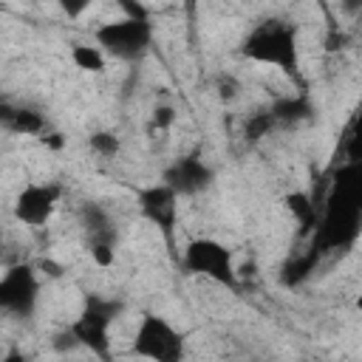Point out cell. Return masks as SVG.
Wrapping results in <instances>:
<instances>
[{"label":"cell","instance_id":"1","mask_svg":"<svg viewBox=\"0 0 362 362\" xmlns=\"http://www.w3.org/2000/svg\"><path fill=\"white\" fill-rule=\"evenodd\" d=\"M243 54L255 62L274 65L280 71H294L297 68V40L294 28L283 20H266L257 28L249 31L243 42Z\"/></svg>","mask_w":362,"mask_h":362},{"label":"cell","instance_id":"2","mask_svg":"<svg viewBox=\"0 0 362 362\" xmlns=\"http://www.w3.org/2000/svg\"><path fill=\"white\" fill-rule=\"evenodd\" d=\"M133 354L156 362H175L184 354V337L156 314H144L133 334Z\"/></svg>","mask_w":362,"mask_h":362},{"label":"cell","instance_id":"3","mask_svg":"<svg viewBox=\"0 0 362 362\" xmlns=\"http://www.w3.org/2000/svg\"><path fill=\"white\" fill-rule=\"evenodd\" d=\"M184 266L206 280H215V283H223V286H232L235 283V257L232 252L215 240V238H195L187 249H184Z\"/></svg>","mask_w":362,"mask_h":362},{"label":"cell","instance_id":"4","mask_svg":"<svg viewBox=\"0 0 362 362\" xmlns=\"http://www.w3.org/2000/svg\"><path fill=\"white\" fill-rule=\"evenodd\" d=\"M150 37H153V31H150V25H147V20L144 17H122V20H110V23H102L99 28H96V42L107 51V54H113V57H119V59H133V57H139L147 45H150Z\"/></svg>","mask_w":362,"mask_h":362},{"label":"cell","instance_id":"5","mask_svg":"<svg viewBox=\"0 0 362 362\" xmlns=\"http://www.w3.org/2000/svg\"><path fill=\"white\" fill-rule=\"evenodd\" d=\"M37 297H40V283H37V274L31 266H25V263L11 266L0 277V308L6 314L28 317L37 305Z\"/></svg>","mask_w":362,"mask_h":362},{"label":"cell","instance_id":"6","mask_svg":"<svg viewBox=\"0 0 362 362\" xmlns=\"http://www.w3.org/2000/svg\"><path fill=\"white\" fill-rule=\"evenodd\" d=\"M57 204H59V187L31 181L14 198V218L28 229H40L51 221V215L57 212Z\"/></svg>","mask_w":362,"mask_h":362},{"label":"cell","instance_id":"7","mask_svg":"<svg viewBox=\"0 0 362 362\" xmlns=\"http://www.w3.org/2000/svg\"><path fill=\"white\" fill-rule=\"evenodd\" d=\"M113 308L107 303L90 300L85 305V311L76 317V322L71 325V334L79 345L90 348L93 354H105L107 342H110V322H113Z\"/></svg>","mask_w":362,"mask_h":362},{"label":"cell","instance_id":"8","mask_svg":"<svg viewBox=\"0 0 362 362\" xmlns=\"http://www.w3.org/2000/svg\"><path fill=\"white\" fill-rule=\"evenodd\" d=\"M175 201H178V189L170 187L167 181L164 184H153V187L139 192V206H141L144 218L153 221L161 229H173L175 215H178V204Z\"/></svg>","mask_w":362,"mask_h":362},{"label":"cell","instance_id":"9","mask_svg":"<svg viewBox=\"0 0 362 362\" xmlns=\"http://www.w3.org/2000/svg\"><path fill=\"white\" fill-rule=\"evenodd\" d=\"M170 187H175L178 192L184 195H192L198 189H204L209 184V170L204 161L198 158H178L170 170H167V178H164Z\"/></svg>","mask_w":362,"mask_h":362},{"label":"cell","instance_id":"10","mask_svg":"<svg viewBox=\"0 0 362 362\" xmlns=\"http://www.w3.org/2000/svg\"><path fill=\"white\" fill-rule=\"evenodd\" d=\"M107 51L96 42V45H90V42H76L74 48H71V59H74V65L79 68V71H85V74H102L105 71V65H107V57H105Z\"/></svg>","mask_w":362,"mask_h":362},{"label":"cell","instance_id":"11","mask_svg":"<svg viewBox=\"0 0 362 362\" xmlns=\"http://www.w3.org/2000/svg\"><path fill=\"white\" fill-rule=\"evenodd\" d=\"M6 119V127L14 130V133H23V136H42V119L34 113V110H8L3 113Z\"/></svg>","mask_w":362,"mask_h":362},{"label":"cell","instance_id":"12","mask_svg":"<svg viewBox=\"0 0 362 362\" xmlns=\"http://www.w3.org/2000/svg\"><path fill=\"white\" fill-rule=\"evenodd\" d=\"M286 209L294 215V221H300L303 226H308L314 218H317V206H314V201L305 195V192H288L286 195Z\"/></svg>","mask_w":362,"mask_h":362},{"label":"cell","instance_id":"13","mask_svg":"<svg viewBox=\"0 0 362 362\" xmlns=\"http://www.w3.org/2000/svg\"><path fill=\"white\" fill-rule=\"evenodd\" d=\"M90 147H93L99 156H107V158H110V156H116V150H119V139H116L113 133H105V130H102V133H93V136H90Z\"/></svg>","mask_w":362,"mask_h":362},{"label":"cell","instance_id":"14","mask_svg":"<svg viewBox=\"0 0 362 362\" xmlns=\"http://www.w3.org/2000/svg\"><path fill=\"white\" fill-rule=\"evenodd\" d=\"M93 0H57V6L62 8V14H68L71 20H79L88 8H90Z\"/></svg>","mask_w":362,"mask_h":362},{"label":"cell","instance_id":"15","mask_svg":"<svg viewBox=\"0 0 362 362\" xmlns=\"http://www.w3.org/2000/svg\"><path fill=\"white\" fill-rule=\"evenodd\" d=\"M175 122V113H173V107H167V105H161V107H156L153 110V124L158 127V130H164V127H170Z\"/></svg>","mask_w":362,"mask_h":362},{"label":"cell","instance_id":"16","mask_svg":"<svg viewBox=\"0 0 362 362\" xmlns=\"http://www.w3.org/2000/svg\"><path fill=\"white\" fill-rule=\"evenodd\" d=\"M356 308L362 311V291H359V297H356Z\"/></svg>","mask_w":362,"mask_h":362}]
</instances>
